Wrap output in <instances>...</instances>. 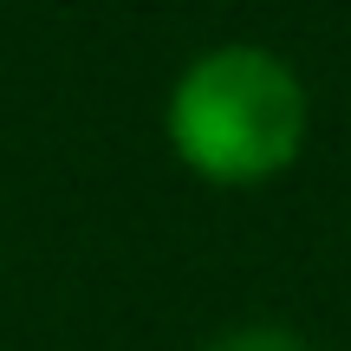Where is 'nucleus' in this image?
Segmentation results:
<instances>
[{"label": "nucleus", "instance_id": "nucleus-1", "mask_svg": "<svg viewBox=\"0 0 351 351\" xmlns=\"http://www.w3.org/2000/svg\"><path fill=\"white\" fill-rule=\"evenodd\" d=\"M313 98L293 59L261 39H221L169 78L163 143L208 189H267L306 156Z\"/></svg>", "mask_w": 351, "mask_h": 351}, {"label": "nucleus", "instance_id": "nucleus-2", "mask_svg": "<svg viewBox=\"0 0 351 351\" xmlns=\"http://www.w3.org/2000/svg\"><path fill=\"white\" fill-rule=\"evenodd\" d=\"M202 351H313V339L280 319H241V326H221Z\"/></svg>", "mask_w": 351, "mask_h": 351}]
</instances>
